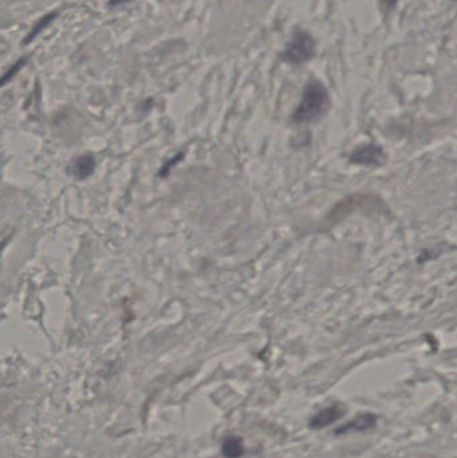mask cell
<instances>
[{
  "mask_svg": "<svg viewBox=\"0 0 457 458\" xmlns=\"http://www.w3.org/2000/svg\"><path fill=\"white\" fill-rule=\"evenodd\" d=\"M329 93L319 81H310L302 95V101L294 111L295 124H310L321 118L329 107Z\"/></svg>",
  "mask_w": 457,
  "mask_h": 458,
  "instance_id": "1",
  "label": "cell"
},
{
  "mask_svg": "<svg viewBox=\"0 0 457 458\" xmlns=\"http://www.w3.org/2000/svg\"><path fill=\"white\" fill-rule=\"evenodd\" d=\"M314 54H315L314 38L303 30H298L294 33L291 40L284 49L283 59L291 65H302L310 61Z\"/></svg>",
  "mask_w": 457,
  "mask_h": 458,
  "instance_id": "2",
  "label": "cell"
},
{
  "mask_svg": "<svg viewBox=\"0 0 457 458\" xmlns=\"http://www.w3.org/2000/svg\"><path fill=\"white\" fill-rule=\"evenodd\" d=\"M350 162L353 164H360L365 166H380L385 164L386 156H385L384 149L378 146L377 143H366L364 146L357 148L351 155H350Z\"/></svg>",
  "mask_w": 457,
  "mask_h": 458,
  "instance_id": "3",
  "label": "cell"
},
{
  "mask_svg": "<svg viewBox=\"0 0 457 458\" xmlns=\"http://www.w3.org/2000/svg\"><path fill=\"white\" fill-rule=\"evenodd\" d=\"M378 423V417L373 413H361L357 414L351 421L339 426L338 429L334 430L335 436H346L350 433H362L371 430L377 426Z\"/></svg>",
  "mask_w": 457,
  "mask_h": 458,
  "instance_id": "4",
  "label": "cell"
},
{
  "mask_svg": "<svg viewBox=\"0 0 457 458\" xmlns=\"http://www.w3.org/2000/svg\"><path fill=\"white\" fill-rule=\"evenodd\" d=\"M346 413V409L339 404H332L329 407L322 409L319 413H316L309 423V426L311 429L319 430L323 429L326 426H330L335 421H338L339 418L344 417V414Z\"/></svg>",
  "mask_w": 457,
  "mask_h": 458,
  "instance_id": "5",
  "label": "cell"
},
{
  "mask_svg": "<svg viewBox=\"0 0 457 458\" xmlns=\"http://www.w3.org/2000/svg\"><path fill=\"white\" fill-rule=\"evenodd\" d=\"M95 168V159L92 155H83L74 161L70 165V173L75 178L85 180L92 175Z\"/></svg>",
  "mask_w": 457,
  "mask_h": 458,
  "instance_id": "6",
  "label": "cell"
},
{
  "mask_svg": "<svg viewBox=\"0 0 457 458\" xmlns=\"http://www.w3.org/2000/svg\"><path fill=\"white\" fill-rule=\"evenodd\" d=\"M221 455L224 458H240L244 455V441L240 436H228L221 443Z\"/></svg>",
  "mask_w": 457,
  "mask_h": 458,
  "instance_id": "7",
  "label": "cell"
},
{
  "mask_svg": "<svg viewBox=\"0 0 457 458\" xmlns=\"http://www.w3.org/2000/svg\"><path fill=\"white\" fill-rule=\"evenodd\" d=\"M56 15H58V13H51V14H49V15H46L45 18L40 19L39 20V23H38L37 26L31 30V33H30V35L27 36L26 38V40H24V43H30V40L31 39H34L35 36L43 30V29H46L50 23H51V20H54L55 18H56Z\"/></svg>",
  "mask_w": 457,
  "mask_h": 458,
  "instance_id": "8",
  "label": "cell"
},
{
  "mask_svg": "<svg viewBox=\"0 0 457 458\" xmlns=\"http://www.w3.org/2000/svg\"><path fill=\"white\" fill-rule=\"evenodd\" d=\"M24 62H26V58H23V59L18 61V62H17V65H15V66H14L11 70L7 72V75H4V78H3V81H1V84L4 85V84H6V82L10 79V77H14V75H15V72H17V71H18L19 69L23 66V65H24Z\"/></svg>",
  "mask_w": 457,
  "mask_h": 458,
  "instance_id": "9",
  "label": "cell"
},
{
  "mask_svg": "<svg viewBox=\"0 0 457 458\" xmlns=\"http://www.w3.org/2000/svg\"><path fill=\"white\" fill-rule=\"evenodd\" d=\"M383 1V7L385 11H390L394 8V6L397 4V0H381Z\"/></svg>",
  "mask_w": 457,
  "mask_h": 458,
  "instance_id": "10",
  "label": "cell"
}]
</instances>
